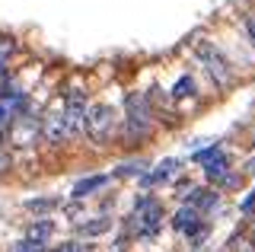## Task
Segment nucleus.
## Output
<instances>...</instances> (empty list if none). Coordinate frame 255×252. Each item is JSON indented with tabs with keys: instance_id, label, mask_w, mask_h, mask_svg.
Wrapping results in <instances>:
<instances>
[{
	"instance_id": "obj_13",
	"label": "nucleus",
	"mask_w": 255,
	"mask_h": 252,
	"mask_svg": "<svg viewBox=\"0 0 255 252\" xmlns=\"http://www.w3.org/2000/svg\"><path fill=\"white\" fill-rule=\"evenodd\" d=\"M109 227H112V220H109V217H99V220H90V224H83L80 230H83L86 236H99V233H106Z\"/></svg>"
},
{
	"instance_id": "obj_23",
	"label": "nucleus",
	"mask_w": 255,
	"mask_h": 252,
	"mask_svg": "<svg viewBox=\"0 0 255 252\" xmlns=\"http://www.w3.org/2000/svg\"><path fill=\"white\" fill-rule=\"evenodd\" d=\"M252 172H255V160H252Z\"/></svg>"
},
{
	"instance_id": "obj_1",
	"label": "nucleus",
	"mask_w": 255,
	"mask_h": 252,
	"mask_svg": "<svg viewBox=\"0 0 255 252\" xmlns=\"http://www.w3.org/2000/svg\"><path fill=\"white\" fill-rule=\"evenodd\" d=\"M86 99L80 90H70L67 93V106H64V125H67V134H83L86 131Z\"/></svg>"
},
{
	"instance_id": "obj_12",
	"label": "nucleus",
	"mask_w": 255,
	"mask_h": 252,
	"mask_svg": "<svg viewBox=\"0 0 255 252\" xmlns=\"http://www.w3.org/2000/svg\"><path fill=\"white\" fill-rule=\"evenodd\" d=\"M204 172H207V176H211V179H217V182H220V179L227 176V156H223V153H217V156H214V160H207Z\"/></svg>"
},
{
	"instance_id": "obj_10",
	"label": "nucleus",
	"mask_w": 255,
	"mask_h": 252,
	"mask_svg": "<svg viewBox=\"0 0 255 252\" xmlns=\"http://www.w3.org/2000/svg\"><path fill=\"white\" fill-rule=\"evenodd\" d=\"M175 169H179V163H175V160H163V163L156 166V172H150V176H143V185H150V182H159V179H169Z\"/></svg>"
},
{
	"instance_id": "obj_17",
	"label": "nucleus",
	"mask_w": 255,
	"mask_h": 252,
	"mask_svg": "<svg viewBox=\"0 0 255 252\" xmlns=\"http://www.w3.org/2000/svg\"><path fill=\"white\" fill-rule=\"evenodd\" d=\"M252 204H255V188H252L249 195H246L243 201H239V211H243V214H249V211H252Z\"/></svg>"
},
{
	"instance_id": "obj_5",
	"label": "nucleus",
	"mask_w": 255,
	"mask_h": 252,
	"mask_svg": "<svg viewBox=\"0 0 255 252\" xmlns=\"http://www.w3.org/2000/svg\"><path fill=\"white\" fill-rule=\"evenodd\" d=\"M172 227H175L179 233H188V236H195L198 230H204V227L198 224V211L191 208V204H188V208H182L179 214L172 217Z\"/></svg>"
},
{
	"instance_id": "obj_15",
	"label": "nucleus",
	"mask_w": 255,
	"mask_h": 252,
	"mask_svg": "<svg viewBox=\"0 0 255 252\" xmlns=\"http://www.w3.org/2000/svg\"><path fill=\"white\" fill-rule=\"evenodd\" d=\"M26 208L35 211V214H45V211L54 208V201H51V198H32V201H26Z\"/></svg>"
},
{
	"instance_id": "obj_2",
	"label": "nucleus",
	"mask_w": 255,
	"mask_h": 252,
	"mask_svg": "<svg viewBox=\"0 0 255 252\" xmlns=\"http://www.w3.org/2000/svg\"><path fill=\"white\" fill-rule=\"evenodd\" d=\"M134 214H137V236H153L159 230V214H163V208H159L156 201L150 198H140L137 204H134Z\"/></svg>"
},
{
	"instance_id": "obj_14",
	"label": "nucleus",
	"mask_w": 255,
	"mask_h": 252,
	"mask_svg": "<svg viewBox=\"0 0 255 252\" xmlns=\"http://www.w3.org/2000/svg\"><path fill=\"white\" fill-rule=\"evenodd\" d=\"M143 166H147L143 160H137V163H125V166H118V169H115V176H140Z\"/></svg>"
},
{
	"instance_id": "obj_20",
	"label": "nucleus",
	"mask_w": 255,
	"mask_h": 252,
	"mask_svg": "<svg viewBox=\"0 0 255 252\" xmlns=\"http://www.w3.org/2000/svg\"><path fill=\"white\" fill-rule=\"evenodd\" d=\"M236 252H255V246H252V240H249V243H243V240H239V243H236Z\"/></svg>"
},
{
	"instance_id": "obj_11",
	"label": "nucleus",
	"mask_w": 255,
	"mask_h": 252,
	"mask_svg": "<svg viewBox=\"0 0 255 252\" xmlns=\"http://www.w3.org/2000/svg\"><path fill=\"white\" fill-rule=\"evenodd\" d=\"M51 230H54V227H51V220H38V224L29 230V236H26V240H29V243H35V246H42V243L48 240V236H51Z\"/></svg>"
},
{
	"instance_id": "obj_3",
	"label": "nucleus",
	"mask_w": 255,
	"mask_h": 252,
	"mask_svg": "<svg viewBox=\"0 0 255 252\" xmlns=\"http://www.w3.org/2000/svg\"><path fill=\"white\" fill-rule=\"evenodd\" d=\"M198 58L204 61V67L214 74V80H217L220 86L230 83V67H227V61H223V54L214 48L211 42H201V45H198Z\"/></svg>"
},
{
	"instance_id": "obj_18",
	"label": "nucleus",
	"mask_w": 255,
	"mask_h": 252,
	"mask_svg": "<svg viewBox=\"0 0 255 252\" xmlns=\"http://www.w3.org/2000/svg\"><path fill=\"white\" fill-rule=\"evenodd\" d=\"M10 163H13L10 150H6V147H0V172H6V169H10Z\"/></svg>"
},
{
	"instance_id": "obj_8",
	"label": "nucleus",
	"mask_w": 255,
	"mask_h": 252,
	"mask_svg": "<svg viewBox=\"0 0 255 252\" xmlns=\"http://www.w3.org/2000/svg\"><path fill=\"white\" fill-rule=\"evenodd\" d=\"M217 192H207V188H198V192H191V198H188V204L195 211H214L217 208Z\"/></svg>"
},
{
	"instance_id": "obj_7",
	"label": "nucleus",
	"mask_w": 255,
	"mask_h": 252,
	"mask_svg": "<svg viewBox=\"0 0 255 252\" xmlns=\"http://www.w3.org/2000/svg\"><path fill=\"white\" fill-rule=\"evenodd\" d=\"M35 131H38L35 118H22V122H16V125H10V137L16 140V144H29V140L35 137Z\"/></svg>"
},
{
	"instance_id": "obj_22",
	"label": "nucleus",
	"mask_w": 255,
	"mask_h": 252,
	"mask_svg": "<svg viewBox=\"0 0 255 252\" xmlns=\"http://www.w3.org/2000/svg\"><path fill=\"white\" fill-rule=\"evenodd\" d=\"M249 236H252V246H255V224H252V233Z\"/></svg>"
},
{
	"instance_id": "obj_6",
	"label": "nucleus",
	"mask_w": 255,
	"mask_h": 252,
	"mask_svg": "<svg viewBox=\"0 0 255 252\" xmlns=\"http://www.w3.org/2000/svg\"><path fill=\"white\" fill-rule=\"evenodd\" d=\"M42 131H45V140H51V144H61V140L67 137L64 112H61V115H48V118H45V125H42Z\"/></svg>"
},
{
	"instance_id": "obj_9",
	"label": "nucleus",
	"mask_w": 255,
	"mask_h": 252,
	"mask_svg": "<svg viewBox=\"0 0 255 252\" xmlns=\"http://www.w3.org/2000/svg\"><path fill=\"white\" fill-rule=\"evenodd\" d=\"M109 182V176H90V179H80V182L74 185V198H83V195L96 192V188H102Z\"/></svg>"
},
{
	"instance_id": "obj_21",
	"label": "nucleus",
	"mask_w": 255,
	"mask_h": 252,
	"mask_svg": "<svg viewBox=\"0 0 255 252\" xmlns=\"http://www.w3.org/2000/svg\"><path fill=\"white\" fill-rule=\"evenodd\" d=\"M3 80L6 77H3V67H0V90H10V86H3Z\"/></svg>"
},
{
	"instance_id": "obj_4",
	"label": "nucleus",
	"mask_w": 255,
	"mask_h": 252,
	"mask_svg": "<svg viewBox=\"0 0 255 252\" xmlns=\"http://www.w3.org/2000/svg\"><path fill=\"white\" fill-rule=\"evenodd\" d=\"M112 109L109 106H93L90 109V118H86V131L96 137V140H106L109 131H112Z\"/></svg>"
},
{
	"instance_id": "obj_19",
	"label": "nucleus",
	"mask_w": 255,
	"mask_h": 252,
	"mask_svg": "<svg viewBox=\"0 0 255 252\" xmlns=\"http://www.w3.org/2000/svg\"><path fill=\"white\" fill-rule=\"evenodd\" d=\"M246 29H249V35H252V42H255V13L246 16Z\"/></svg>"
},
{
	"instance_id": "obj_16",
	"label": "nucleus",
	"mask_w": 255,
	"mask_h": 252,
	"mask_svg": "<svg viewBox=\"0 0 255 252\" xmlns=\"http://www.w3.org/2000/svg\"><path fill=\"white\" fill-rule=\"evenodd\" d=\"M188 93H195V80H191V77H182V80L175 83L172 96H188Z\"/></svg>"
}]
</instances>
